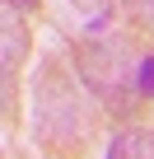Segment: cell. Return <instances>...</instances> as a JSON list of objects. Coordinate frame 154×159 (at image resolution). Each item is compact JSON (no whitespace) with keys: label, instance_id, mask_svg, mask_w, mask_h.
<instances>
[{"label":"cell","instance_id":"6da1fadb","mask_svg":"<svg viewBox=\"0 0 154 159\" xmlns=\"http://www.w3.org/2000/svg\"><path fill=\"white\" fill-rule=\"evenodd\" d=\"M24 52H28V33L19 24V10H10L0 0V61L14 66V61H24Z\"/></svg>","mask_w":154,"mask_h":159},{"label":"cell","instance_id":"7a4b0ae2","mask_svg":"<svg viewBox=\"0 0 154 159\" xmlns=\"http://www.w3.org/2000/svg\"><path fill=\"white\" fill-rule=\"evenodd\" d=\"M108 159H154V131H121V136H112Z\"/></svg>","mask_w":154,"mask_h":159},{"label":"cell","instance_id":"3957f363","mask_svg":"<svg viewBox=\"0 0 154 159\" xmlns=\"http://www.w3.org/2000/svg\"><path fill=\"white\" fill-rule=\"evenodd\" d=\"M10 108H14V70L0 61V117H5Z\"/></svg>","mask_w":154,"mask_h":159},{"label":"cell","instance_id":"277c9868","mask_svg":"<svg viewBox=\"0 0 154 159\" xmlns=\"http://www.w3.org/2000/svg\"><path fill=\"white\" fill-rule=\"evenodd\" d=\"M135 80H140V94L154 98V56H145V61L135 66Z\"/></svg>","mask_w":154,"mask_h":159},{"label":"cell","instance_id":"5b68a950","mask_svg":"<svg viewBox=\"0 0 154 159\" xmlns=\"http://www.w3.org/2000/svg\"><path fill=\"white\" fill-rule=\"evenodd\" d=\"M70 5H75V10H84V14H94V19H98V14H108V10H112V0H70Z\"/></svg>","mask_w":154,"mask_h":159},{"label":"cell","instance_id":"8992f818","mask_svg":"<svg viewBox=\"0 0 154 159\" xmlns=\"http://www.w3.org/2000/svg\"><path fill=\"white\" fill-rule=\"evenodd\" d=\"M126 5L135 10V19H154V0H126Z\"/></svg>","mask_w":154,"mask_h":159},{"label":"cell","instance_id":"52a82bcc","mask_svg":"<svg viewBox=\"0 0 154 159\" xmlns=\"http://www.w3.org/2000/svg\"><path fill=\"white\" fill-rule=\"evenodd\" d=\"M10 10H19V14H28V10H37V0H5Z\"/></svg>","mask_w":154,"mask_h":159}]
</instances>
